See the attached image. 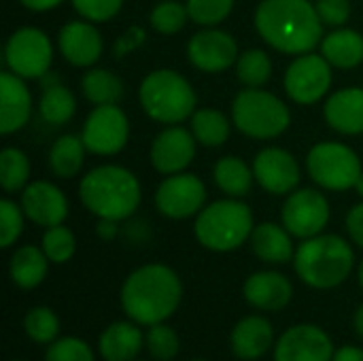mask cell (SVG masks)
I'll list each match as a JSON object with an SVG mask.
<instances>
[{
  "label": "cell",
  "instance_id": "cell-43",
  "mask_svg": "<svg viewBox=\"0 0 363 361\" xmlns=\"http://www.w3.org/2000/svg\"><path fill=\"white\" fill-rule=\"evenodd\" d=\"M315 9L325 26H342L351 17V0H317Z\"/></svg>",
  "mask_w": 363,
  "mask_h": 361
},
{
  "label": "cell",
  "instance_id": "cell-1",
  "mask_svg": "<svg viewBox=\"0 0 363 361\" xmlns=\"http://www.w3.org/2000/svg\"><path fill=\"white\" fill-rule=\"evenodd\" d=\"M259 36L283 53H311L323 36V21L308 0H262L255 11Z\"/></svg>",
  "mask_w": 363,
  "mask_h": 361
},
{
  "label": "cell",
  "instance_id": "cell-40",
  "mask_svg": "<svg viewBox=\"0 0 363 361\" xmlns=\"http://www.w3.org/2000/svg\"><path fill=\"white\" fill-rule=\"evenodd\" d=\"M45 361H94V351L79 338H60L51 343L45 353Z\"/></svg>",
  "mask_w": 363,
  "mask_h": 361
},
{
  "label": "cell",
  "instance_id": "cell-39",
  "mask_svg": "<svg viewBox=\"0 0 363 361\" xmlns=\"http://www.w3.org/2000/svg\"><path fill=\"white\" fill-rule=\"evenodd\" d=\"M234 6V0H187L189 19L200 26L221 23Z\"/></svg>",
  "mask_w": 363,
  "mask_h": 361
},
{
  "label": "cell",
  "instance_id": "cell-13",
  "mask_svg": "<svg viewBox=\"0 0 363 361\" xmlns=\"http://www.w3.org/2000/svg\"><path fill=\"white\" fill-rule=\"evenodd\" d=\"M206 200L204 183L196 174H170L155 191V206L168 219L196 215Z\"/></svg>",
  "mask_w": 363,
  "mask_h": 361
},
{
  "label": "cell",
  "instance_id": "cell-50",
  "mask_svg": "<svg viewBox=\"0 0 363 361\" xmlns=\"http://www.w3.org/2000/svg\"><path fill=\"white\" fill-rule=\"evenodd\" d=\"M355 189H357V194H359V196H363V172L359 174L357 183H355Z\"/></svg>",
  "mask_w": 363,
  "mask_h": 361
},
{
  "label": "cell",
  "instance_id": "cell-46",
  "mask_svg": "<svg viewBox=\"0 0 363 361\" xmlns=\"http://www.w3.org/2000/svg\"><path fill=\"white\" fill-rule=\"evenodd\" d=\"M119 228H117V221L115 219H100L98 226H96V234L102 238V240H113L117 236Z\"/></svg>",
  "mask_w": 363,
  "mask_h": 361
},
{
  "label": "cell",
  "instance_id": "cell-16",
  "mask_svg": "<svg viewBox=\"0 0 363 361\" xmlns=\"http://www.w3.org/2000/svg\"><path fill=\"white\" fill-rule=\"evenodd\" d=\"M253 174L257 183L274 196L289 194L300 183V166L296 157L279 147L259 151L253 162Z\"/></svg>",
  "mask_w": 363,
  "mask_h": 361
},
{
  "label": "cell",
  "instance_id": "cell-42",
  "mask_svg": "<svg viewBox=\"0 0 363 361\" xmlns=\"http://www.w3.org/2000/svg\"><path fill=\"white\" fill-rule=\"evenodd\" d=\"M77 13L91 21H108L115 17L123 4V0H72Z\"/></svg>",
  "mask_w": 363,
  "mask_h": 361
},
{
  "label": "cell",
  "instance_id": "cell-49",
  "mask_svg": "<svg viewBox=\"0 0 363 361\" xmlns=\"http://www.w3.org/2000/svg\"><path fill=\"white\" fill-rule=\"evenodd\" d=\"M353 328H355V332L363 338V304L357 309V313L353 317Z\"/></svg>",
  "mask_w": 363,
  "mask_h": 361
},
{
  "label": "cell",
  "instance_id": "cell-45",
  "mask_svg": "<svg viewBox=\"0 0 363 361\" xmlns=\"http://www.w3.org/2000/svg\"><path fill=\"white\" fill-rule=\"evenodd\" d=\"M347 230H349V236L363 249V204H357L349 211Z\"/></svg>",
  "mask_w": 363,
  "mask_h": 361
},
{
  "label": "cell",
  "instance_id": "cell-30",
  "mask_svg": "<svg viewBox=\"0 0 363 361\" xmlns=\"http://www.w3.org/2000/svg\"><path fill=\"white\" fill-rule=\"evenodd\" d=\"M215 183L234 198L247 196L253 185V170L238 157H223L215 164Z\"/></svg>",
  "mask_w": 363,
  "mask_h": 361
},
{
  "label": "cell",
  "instance_id": "cell-52",
  "mask_svg": "<svg viewBox=\"0 0 363 361\" xmlns=\"http://www.w3.org/2000/svg\"><path fill=\"white\" fill-rule=\"evenodd\" d=\"M194 361H204V360H194Z\"/></svg>",
  "mask_w": 363,
  "mask_h": 361
},
{
  "label": "cell",
  "instance_id": "cell-10",
  "mask_svg": "<svg viewBox=\"0 0 363 361\" xmlns=\"http://www.w3.org/2000/svg\"><path fill=\"white\" fill-rule=\"evenodd\" d=\"M332 64L317 53H302L285 72V91L298 104L319 102L332 85Z\"/></svg>",
  "mask_w": 363,
  "mask_h": 361
},
{
  "label": "cell",
  "instance_id": "cell-37",
  "mask_svg": "<svg viewBox=\"0 0 363 361\" xmlns=\"http://www.w3.org/2000/svg\"><path fill=\"white\" fill-rule=\"evenodd\" d=\"M145 345H147V351L151 353V357L157 361L174 360L181 349V340H179L177 332L164 323L151 326V330L145 334Z\"/></svg>",
  "mask_w": 363,
  "mask_h": 361
},
{
  "label": "cell",
  "instance_id": "cell-8",
  "mask_svg": "<svg viewBox=\"0 0 363 361\" xmlns=\"http://www.w3.org/2000/svg\"><path fill=\"white\" fill-rule=\"evenodd\" d=\"M306 168L311 179L332 191H345L355 187L362 174V162L357 153L340 143H319L311 149L306 157Z\"/></svg>",
  "mask_w": 363,
  "mask_h": 361
},
{
  "label": "cell",
  "instance_id": "cell-5",
  "mask_svg": "<svg viewBox=\"0 0 363 361\" xmlns=\"http://www.w3.org/2000/svg\"><path fill=\"white\" fill-rule=\"evenodd\" d=\"M196 91L185 77L174 70L160 68L140 83V104L145 113L160 123H179L196 109Z\"/></svg>",
  "mask_w": 363,
  "mask_h": 361
},
{
  "label": "cell",
  "instance_id": "cell-27",
  "mask_svg": "<svg viewBox=\"0 0 363 361\" xmlns=\"http://www.w3.org/2000/svg\"><path fill=\"white\" fill-rule=\"evenodd\" d=\"M323 57L338 68H355L363 62V36L355 30L342 28L321 40Z\"/></svg>",
  "mask_w": 363,
  "mask_h": 361
},
{
  "label": "cell",
  "instance_id": "cell-35",
  "mask_svg": "<svg viewBox=\"0 0 363 361\" xmlns=\"http://www.w3.org/2000/svg\"><path fill=\"white\" fill-rule=\"evenodd\" d=\"M23 330H26L30 340H34L38 345H49L60 334V319L51 309L36 306V309H30L26 313Z\"/></svg>",
  "mask_w": 363,
  "mask_h": 361
},
{
  "label": "cell",
  "instance_id": "cell-38",
  "mask_svg": "<svg viewBox=\"0 0 363 361\" xmlns=\"http://www.w3.org/2000/svg\"><path fill=\"white\" fill-rule=\"evenodd\" d=\"M74 249H77V240L68 228H64L62 223L47 228V232L43 236V251L49 257V262L64 264L74 255Z\"/></svg>",
  "mask_w": 363,
  "mask_h": 361
},
{
  "label": "cell",
  "instance_id": "cell-47",
  "mask_svg": "<svg viewBox=\"0 0 363 361\" xmlns=\"http://www.w3.org/2000/svg\"><path fill=\"white\" fill-rule=\"evenodd\" d=\"M332 361H363V351L362 349H357V347L347 345V347H340V349L334 353Z\"/></svg>",
  "mask_w": 363,
  "mask_h": 361
},
{
  "label": "cell",
  "instance_id": "cell-25",
  "mask_svg": "<svg viewBox=\"0 0 363 361\" xmlns=\"http://www.w3.org/2000/svg\"><path fill=\"white\" fill-rule=\"evenodd\" d=\"M251 247L262 262L285 264L294 257V245L289 232L287 228H281L277 223H259L257 228H253Z\"/></svg>",
  "mask_w": 363,
  "mask_h": 361
},
{
  "label": "cell",
  "instance_id": "cell-9",
  "mask_svg": "<svg viewBox=\"0 0 363 361\" xmlns=\"http://www.w3.org/2000/svg\"><path fill=\"white\" fill-rule=\"evenodd\" d=\"M4 60L13 74L21 79H40L51 68L53 47L49 36L38 28H19L6 40Z\"/></svg>",
  "mask_w": 363,
  "mask_h": 361
},
{
  "label": "cell",
  "instance_id": "cell-44",
  "mask_svg": "<svg viewBox=\"0 0 363 361\" xmlns=\"http://www.w3.org/2000/svg\"><path fill=\"white\" fill-rule=\"evenodd\" d=\"M143 43H145V30L138 28V26H134V28H130L123 36L117 38V43H115V47H113V53H115V57H123L125 53H130V51H134L136 47H140Z\"/></svg>",
  "mask_w": 363,
  "mask_h": 361
},
{
  "label": "cell",
  "instance_id": "cell-26",
  "mask_svg": "<svg viewBox=\"0 0 363 361\" xmlns=\"http://www.w3.org/2000/svg\"><path fill=\"white\" fill-rule=\"evenodd\" d=\"M47 268H49V257L45 255V251H40L32 245H26L11 255L9 274L17 287L34 289L45 281Z\"/></svg>",
  "mask_w": 363,
  "mask_h": 361
},
{
  "label": "cell",
  "instance_id": "cell-2",
  "mask_svg": "<svg viewBox=\"0 0 363 361\" xmlns=\"http://www.w3.org/2000/svg\"><path fill=\"white\" fill-rule=\"evenodd\" d=\"M183 285L177 272L164 264H147L134 270L121 287L125 315L140 326L164 323L179 309Z\"/></svg>",
  "mask_w": 363,
  "mask_h": 361
},
{
  "label": "cell",
  "instance_id": "cell-34",
  "mask_svg": "<svg viewBox=\"0 0 363 361\" xmlns=\"http://www.w3.org/2000/svg\"><path fill=\"white\" fill-rule=\"evenodd\" d=\"M30 177V162L23 151L6 147L0 153V185L6 194H15L26 187Z\"/></svg>",
  "mask_w": 363,
  "mask_h": 361
},
{
  "label": "cell",
  "instance_id": "cell-7",
  "mask_svg": "<svg viewBox=\"0 0 363 361\" xmlns=\"http://www.w3.org/2000/svg\"><path fill=\"white\" fill-rule=\"evenodd\" d=\"M234 126L251 138H274L289 128L291 115L287 104L270 91L247 87L232 104Z\"/></svg>",
  "mask_w": 363,
  "mask_h": 361
},
{
  "label": "cell",
  "instance_id": "cell-15",
  "mask_svg": "<svg viewBox=\"0 0 363 361\" xmlns=\"http://www.w3.org/2000/svg\"><path fill=\"white\" fill-rule=\"evenodd\" d=\"M191 64L204 72H223L238 60V45L232 34L223 30H202L191 36L187 45Z\"/></svg>",
  "mask_w": 363,
  "mask_h": 361
},
{
  "label": "cell",
  "instance_id": "cell-23",
  "mask_svg": "<svg viewBox=\"0 0 363 361\" xmlns=\"http://www.w3.org/2000/svg\"><path fill=\"white\" fill-rule=\"evenodd\" d=\"M325 119L330 128L340 134H362L363 132V89L347 87L336 91L325 102Z\"/></svg>",
  "mask_w": 363,
  "mask_h": 361
},
{
  "label": "cell",
  "instance_id": "cell-6",
  "mask_svg": "<svg viewBox=\"0 0 363 361\" xmlns=\"http://www.w3.org/2000/svg\"><path fill=\"white\" fill-rule=\"evenodd\" d=\"M194 232L211 251H234L253 234L251 209L238 200H219L198 215Z\"/></svg>",
  "mask_w": 363,
  "mask_h": 361
},
{
  "label": "cell",
  "instance_id": "cell-14",
  "mask_svg": "<svg viewBox=\"0 0 363 361\" xmlns=\"http://www.w3.org/2000/svg\"><path fill=\"white\" fill-rule=\"evenodd\" d=\"M332 338L317 326L302 323L289 328L274 347V361H332Z\"/></svg>",
  "mask_w": 363,
  "mask_h": 361
},
{
  "label": "cell",
  "instance_id": "cell-36",
  "mask_svg": "<svg viewBox=\"0 0 363 361\" xmlns=\"http://www.w3.org/2000/svg\"><path fill=\"white\" fill-rule=\"evenodd\" d=\"M187 17H189V11L185 4L177 0H164L151 11L149 21L153 30H157L160 34H177L187 23Z\"/></svg>",
  "mask_w": 363,
  "mask_h": 361
},
{
  "label": "cell",
  "instance_id": "cell-19",
  "mask_svg": "<svg viewBox=\"0 0 363 361\" xmlns=\"http://www.w3.org/2000/svg\"><path fill=\"white\" fill-rule=\"evenodd\" d=\"M60 51L72 66H91L102 55L100 32L85 21H70L60 30Z\"/></svg>",
  "mask_w": 363,
  "mask_h": 361
},
{
  "label": "cell",
  "instance_id": "cell-12",
  "mask_svg": "<svg viewBox=\"0 0 363 361\" xmlns=\"http://www.w3.org/2000/svg\"><path fill=\"white\" fill-rule=\"evenodd\" d=\"M330 221V204L319 189H298L283 206V226L291 236L313 238L323 232Z\"/></svg>",
  "mask_w": 363,
  "mask_h": 361
},
{
  "label": "cell",
  "instance_id": "cell-28",
  "mask_svg": "<svg viewBox=\"0 0 363 361\" xmlns=\"http://www.w3.org/2000/svg\"><path fill=\"white\" fill-rule=\"evenodd\" d=\"M85 149L87 147L81 136H74V134L60 136L49 151V166L53 174L60 179H72L83 166Z\"/></svg>",
  "mask_w": 363,
  "mask_h": 361
},
{
  "label": "cell",
  "instance_id": "cell-17",
  "mask_svg": "<svg viewBox=\"0 0 363 361\" xmlns=\"http://www.w3.org/2000/svg\"><path fill=\"white\" fill-rule=\"evenodd\" d=\"M196 157V136L185 128H168L157 134L151 145V164L162 174H177L185 170Z\"/></svg>",
  "mask_w": 363,
  "mask_h": 361
},
{
  "label": "cell",
  "instance_id": "cell-21",
  "mask_svg": "<svg viewBox=\"0 0 363 361\" xmlns=\"http://www.w3.org/2000/svg\"><path fill=\"white\" fill-rule=\"evenodd\" d=\"M242 291H245L247 302L259 311H281L291 302V296H294V287L289 279L272 270L251 274Z\"/></svg>",
  "mask_w": 363,
  "mask_h": 361
},
{
  "label": "cell",
  "instance_id": "cell-4",
  "mask_svg": "<svg viewBox=\"0 0 363 361\" xmlns=\"http://www.w3.org/2000/svg\"><path fill=\"white\" fill-rule=\"evenodd\" d=\"M298 277L315 289H332L345 283L353 270L351 245L336 234L306 238L294 255Z\"/></svg>",
  "mask_w": 363,
  "mask_h": 361
},
{
  "label": "cell",
  "instance_id": "cell-31",
  "mask_svg": "<svg viewBox=\"0 0 363 361\" xmlns=\"http://www.w3.org/2000/svg\"><path fill=\"white\" fill-rule=\"evenodd\" d=\"M191 132L198 143L206 147H219L230 138V121L215 109H202L191 117Z\"/></svg>",
  "mask_w": 363,
  "mask_h": 361
},
{
  "label": "cell",
  "instance_id": "cell-24",
  "mask_svg": "<svg viewBox=\"0 0 363 361\" xmlns=\"http://www.w3.org/2000/svg\"><path fill=\"white\" fill-rule=\"evenodd\" d=\"M143 345L145 336L134 323L117 321L102 332L98 340V351L104 361H134Z\"/></svg>",
  "mask_w": 363,
  "mask_h": 361
},
{
  "label": "cell",
  "instance_id": "cell-11",
  "mask_svg": "<svg viewBox=\"0 0 363 361\" xmlns=\"http://www.w3.org/2000/svg\"><path fill=\"white\" fill-rule=\"evenodd\" d=\"M128 134L130 123L125 113L115 104H100L89 113L81 138L87 151L96 155H115L125 147Z\"/></svg>",
  "mask_w": 363,
  "mask_h": 361
},
{
  "label": "cell",
  "instance_id": "cell-32",
  "mask_svg": "<svg viewBox=\"0 0 363 361\" xmlns=\"http://www.w3.org/2000/svg\"><path fill=\"white\" fill-rule=\"evenodd\" d=\"M38 111H40V117L47 123L62 126V123H66L74 115L77 100H74V96H72V91L68 87L53 83L51 87H45L40 104H38Z\"/></svg>",
  "mask_w": 363,
  "mask_h": 361
},
{
  "label": "cell",
  "instance_id": "cell-18",
  "mask_svg": "<svg viewBox=\"0 0 363 361\" xmlns=\"http://www.w3.org/2000/svg\"><path fill=\"white\" fill-rule=\"evenodd\" d=\"M21 209L30 221L53 228L64 223L68 215V200L55 185L47 181H34L21 191Z\"/></svg>",
  "mask_w": 363,
  "mask_h": 361
},
{
  "label": "cell",
  "instance_id": "cell-29",
  "mask_svg": "<svg viewBox=\"0 0 363 361\" xmlns=\"http://www.w3.org/2000/svg\"><path fill=\"white\" fill-rule=\"evenodd\" d=\"M81 89L83 96L94 102L96 106L100 104H115L123 96V83L117 74L104 68H94L87 70L81 79Z\"/></svg>",
  "mask_w": 363,
  "mask_h": 361
},
{
  "label": "cell",
  "instance_id": "cell-22",
  "mask_svg": "<svg viewBox=\"0 0 363 361\" xmlns=\"http://www.w3.org/2000/svg\"><path fill=\"white\" fill-rule=\"evenodd\" d=\"M274 343V328L264 317H245L232 330L230 345L236 357L253 361L264 357Z\"/></svg>",
  "mask_w": 363,
  "mask_h": 361
},
{
  "label": "cell",
  "instance_id": "cell-41",
  "mask_svg": "<svg viewBox=\"0 0 363 361\" xmlns=\"http://www.w3.org/2000/svg\"><path fill=\"white\" fill-rule=\"evenodd\" d=\"M23 230V217L15 202L0 200V247H11Z\"/></svg>",
  "mask_w": 363,
  "mask_h": 361
},
{
  "label": "cell",
  "instance_id": "cell-48",
  "mask_svg": "<svg viewBox=\"0 0 363 361\" xmlns=\"http://www.w3.org/2000/svg\"><path fill=\"white\" fill-rule=\"evenodd\" d=\"M19 2L30 11H49V9L57 6L60 2H64V0H19Z\"/></svg>",
  "mask_w": 363,
  "mask_h": 361
},
{
  "label": "cell",
  "instance_id": "cell-3",
  "mask_svg": "<svg viewBox=\"0 0 363 361\" xmlns=\"http://www.w3.org/2000/svg\"><path fill=\"white\" fill-rule=\"evenodd\" d=\"M81 202L100 219H128L140 204L138 179L121 166H98L79 185Z\"/></svg>",
  "mask_w": 363,
  "mask_h": 361
},
{
  "label": "cell",
  "instance_id": "cell-51",
  "mask_svg": "<svg viewBox=\"0 0 363 361\" xmlns=\"http://www.w3.org/2000/svg\"><path fill=\"white\" fill-rule=\"evenodd\" d=\"M359 283H362V287H363V262L359 264Z\"/></svg>",
  "mask_w": 363,
  "mask_h": 361
},
{
  "label": "cell",
  "instance_id": "cell-33",
  "mask_svg": "<svg viewBox=\"0 0 363 361\" xmlns=\"http://www.w3.org/2000/svg\"><path fill=\"white\" fill-rule=\"evenodd\" d=\"M236 77L247 87H262L272 77V62L266 51L249 49L236 60Z\"/></svg>",
  "mask_w": 363,
  "mask_h": 361
},
{
  "label": "cell",
  "instance_id": "cell-20",
  "mask_svg": "<svg viewBox=\"0 0 363 361\" xmlns=\"http://www.w3.org/2000/svg\"><path fill=\"white\" fill-rule=\"evenodd\" d=\"M32 113V96L21 81V77L13 72L0 74V132L11 134L21 130Z\"/></svg>",
  "mask_w": 363,
  "mask_h": 361
}]
</instances>
